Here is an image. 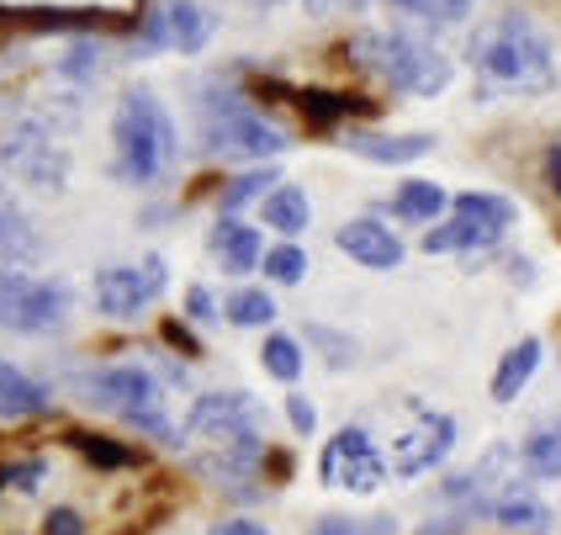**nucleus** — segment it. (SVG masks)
Wrapping results in <instances>:
<instances>
[{"instance_id":"obj_34","label":"nucleus","mask_w":561,"mask_h":535,"mask_svg":"<svg viewBox=\"0 0 561 535\" xmlns=\"http://www.w3.org/2000/svg\"><path fill=\"white\" fill-rule=\"evenodd\" d=\"M69 441L80 445L85 456H91L95 467H133L138 456L127 451V445H117V441H106V435H69Z\"/></svg>"},{"instance_id":"obj_17","label":"nucleus","mask_w":561,"mask_h":535,"mask_svg":"<svg viewBox=\"0 0 561 535\" xmlns=\"http://www.w3.org/2000/svg\"><path fill=\"white\" fill-rule=\"evenodd\" d=\"M503 244V228L477 223L467 213H445V218L424 234V254H488Z\"/></svg>"},{"instance_id":"obj_2","label":"nucleus","mask_w":561,"mask_h":535,"mask_svg":"<svg viewBox=\"0 0 561 535\" xmlns=\"http://www.w3.org/2000/svg\"><path fill=\"white\" fill-rule=\"evenodd\" d=\"M191 133L202 155L228 159V164H271L291 149V133L276 117H265L233 80H207L191 95Z\"/></svg>"},{"instance_id":"obj_40","label":"nucleus","mask_w":561,"mask_h":535,"mask_svg":"<svg viewBox=\"0 0 561 535\" xmlns=\"http://www.w3.org/2000/svg\"><path fill=\"white\" fill-rule=\"evenodd\" d=\"M344 5H355V0H302V11H308L312 22H329V16H340Z\"/></svg>"},{"instance_id":"obj_11","label":"nucleus","mask_w":561,"mask_h":535,"mask_svg":"<svg viewBox=\"0 0 561 535\" xmlns=\"http://www.w3.org/2000/svg\"><path fill=\"white\" fill-rule=\"evenodd\" d=\"M164 286H170L164 254H144L138 265H101L91 282L95 314L112 318V323H133L164 297Z\"/></svg>"},{"instance_id":"obj_27","label":"nucleus","mask_w":561,"mask_h":535,"mask_svg":"<svg viewBox=\"0 0 561 535\" xmlns=\"http://www.w3.org/2000/svg\"><path fill=\"white\" fill-rule=\"evenodd\" d=\"M381 5L408 16L413 27H461L477 0H381Z\"/></svg>"},{"instance_id":"obj_23","label":"nucleus","mask_w":561,"mask_h":535,"mask_svg":"<svg viewBox=\"0 0 561 535\" xmlns=\"http://www.w3.org/2000/svg\"><path fill=\"white\" fill-rule=\"evenodd\" d=\"M106 54H112V48H106V37H69L54 69H59L64 86H75V91H91L95 80L106 75Z\"/></svg>"},{"instance_id":"obj_43","label":"nucleus","mask_w":561,"mask_h":535,"mask_svg":"<svg viewBox=\"0 0 561 535\" xmlns=\"http://www.w3.org/2000/svg\"><path fill=\"white\" fill-rule=\"evenodd\" d=\"M244 5H250L254 16H276V11L286 5V0H244Z\"/></svg>"},{"instance_id":"obj_13","label":"nucleus","mask_w":561,"mask_h":535,"mask_svg":"<svg viewBox=\"0 0 561 535\" xmlns=\"http://www.w3.org/2000/svg\"><path fill=\"white\" fill-rule=\"evenodd\" d=\"M334 244H340L355 265H366V271H398L408 260L403 234H398L387 218H376V213L340 223V228H334Z\"/></svg>"},{"instance_id":"obj_37","label":"nucleus","mask_w":561,"mask_h":535,"mask_svg":"<svg viewBox=\"0 0 561 535\" xmlns=\"http://www.w3.org/2000/svg\"><path fill=\"white\" fill-rule=\"evenodd\" d=\"M286 424L308 441L312 430H318V409H312V398L308 392H286Z\"/></svg>"},{"instance_id":"obj_25","label":"nucleus","mask_w":561,"mask_h":535,"mask_svg":"<svg viewBox=\"0 0 561 535\" xmlns=\"http://www.w3.org/2000/svg\"><path fill=\"white\" fill-rule=\"evenodd\" d=\"M276 181H280V175L271 170V164H244V170H239V175H233V181L218 191L222 218H239L244 207H260V196L276 186Z\"/></svg>"},{"instance_id":"obj_31","label":"nucleus","mask_w":561,"mask_h":535,"mask_svg":"<svg viewBox=\"0 0 561 535\" xmlns=\"http://www.w3.org/2000/svg\"><path fill=\"white\" fill-rule=\"evenodd\" d=\"M32 254H37V234L27 213L11 196H0V260H32Z\"/></svg>"},{"instance_id":"obj_1","label":"nucleus","mask_w":561,"mask_h":535,"mask_svg":"<svg viewBox=\"0 0 561 535\" xmlns=\"http://www.w3.org/2000/svg\"><path fill=\"white\" fill-rule=\"evenodd\" d=\"M467 64L482 95H551L557 91V48L525 11H503L471 32Z\"/></svg>"},{"instance_id":"obj_30","label":"nucleus","mask_w":561,"mask_h":535,"mask_svg":"<svg viewBox=\"0 0 561 535\" xmlns=\"http://www.w3.org/2000/svg\"><path fill=\"white\" fill-rule=\"evenodd\" d=\"M450 213H467V218L477 223H493V228H514V218H519V207L503 196V191H461L456 202H450Z\"/></svg>"},{"instance_id":"obj_20","label":"nucleus","mask_w":561,"mask_h":535,"mask_svg":"<svg viewBox=\"0 0 561 535\" xmlns=\"http://www.w3.org/2000/svg\"><path fill=\"white\" fill-rule=\"evenodd\" d=\"M308 223H312V202L302 186L276 181V186L260 196V228H271L280 239H297V234H308Z\"/></svg>"},{"instance_id":"obj_14","label":"nucleus","mask_w":561,"mask_h":535,"mask_svg":"<svg viewBox=\"0 0 561 535\" xmlns=\"http://www.w3.org/2000/svg\"><path fill=\"white\" fill-rule=\"evenodd\" d=\"M482 520H493L508 535H551V504L530 488V477H508L499 493L482 504Z\"/></svg>"},{"instance_id":"obj_4","label":"nucleus","mask_w":561,"mask_h":535,"mask_svg":"<svg viewBox=\"0 0 561 535\" xmlns=\"http://www.w3.org/2000/svg\"><path fill=\"white\" fill-rule=\"evenodd\" d=\"M344 59L366 80L387 86L392 95H408V101H430L456 80L450 54L413 27H360L344 43Z\"/></svg>"},{"instance_id":"obj_6","label":"nucleus","mask_w":561,"mask_h":535,"mask_svg":"<svg viewBox=\"0 0 561 535\" xmlns=\"http://www.w3.org/2000/svg\"><path fill=\"white\" fill-rule=\"evenodd\" d=\"M75 318V286L59 276H37L22 265H0V334L48 340Z\"/></svg>"},{"instance_id":"obj_3","label":"nucleus","mask_w":561,"mask_h":535,"mask_svg":"<svg viewBox=\"0 0 561 535\" xmlns=\"http://www.w3.org/2000/svg\"><path fill=\"white\" fill-rule=\"evenodd\" d=\"M181 164V127L149 86H127L112 112V175L133 191H159Z\"/></svg>"},{"instance_id":"obj_15","label":"nucleus","mask_w":561,"mask_h":535,"mask_svg":"<svg viewBox=\"0 0 561 535\" xmlns=\"http://www.w3.org/2000/svg\"><path fill=\"white\" fill-rule=\"evenodd\" d=\"M344 149L371 164H413V159L435 155V133H381V127H350Z\"/></svg>"},{"instance_id":"obj_29","label":"nucleus","mask_w":561,"mask_h":535,"mask_svg":"<svg viewBox=\"0 0 561 535\" xmlns=\"http://www.w3.org/2000/svg\"><path fill=\"white\" fill-rule=\"evenodd\" d=\"M260 271H265V282L271 286H302L308 282V254H302L297 239H280V244H265Z\"/></svg>"},{"instance_id":"obj_8","label":"nucleus","mask_w":561,"mask_h":535,"mask_svg":"<svg viewBox=\"0 0 561 535\" xmlns=\"http://www.w3.org/2000/svg\"><path fill=\"white\" fill-rule=\"evenodd\" d=\"M265 409L254 392H196L186 419H181V441H202V451H222V445H265Z\"/></svg>"},{"instance_id":"obj_22","label":"nucleus","mask_w":561,"mask_h":535,"mask_svg":"<svg viewBox=\"0 0 561 535\" xmlns=\"http://www.w3.org/2000/svg\"><path fill=\"white\" fill-rule=\"evenodd\" d=\"M445 213H450V196H445V186L430 181V175H408V181H398V191H392V218L439 223Z\"/></svg>"},{"instance_id":"obj_32","label":"nucleus","mask_w":561,"mask_h":535,"mask_svg":"<svg viewBox=\"0 0 561 535\" xmlns=\"http://www.w3.org/2000/svg\"><path fill=\"white\" fill-rule=\"evenodd\" d=\"M297 340H312V345L323 350V361H329L334 372H350V366H355V355H360V345H355L350 334H340V329H329V323H308Z\"/></svg>"},{"instance_id":"obj_18","label":"nucleus","mask_w":561,"mask_h":535,"mask_svg":"<svg viewBox=\"0 0 561 535\" xmlns=\"http://www.w3.org/2000/svg\"><path fill=\"white\" fill-rule=\"evenodd\" d=\"M540 361H546V340H540V334H525L519 345L503 350L499 366H493V382H488L493 403H514V398H519V392H525V387L535 382Z\"/></svg>"},{"instance_id":"obj_28","label":"nucleus","mask_w":561,"mask_h":535,"mask_svg":"<svg viewBox=\"0 0 561 535\" xmlns=\"http://www.w3.org/2000/svg\"><path fill=\"white\" fill-rule=\"evenodd\" d=\"M297 106L308 112L312 123H340V117H366V112L376 117V106L366 95H344V91H302Z\"/></svg>"},{"instance_id":"obj_35","label":"nucleus","mask_w":561,"mask_h":535,"mask_svg":"<svg viewBox=\"0 0 561 535\" xmlns=\"http://www.w3.org/2000/svg\"><path fill=\"white\" fill-rule=\"evenodd\" d=\"M186 318L191 323H202V329H213V323L222 318L218 292H213V286H202V282H191L186 286Z\"/></svg>"},{"instance_id":"obj_19","label":"nucleus","mask_w":561,"mask_h":535,"mask_svg":"<svg viewBox=\"0 0 561 535\" xmlns=\"http://www.w3.org/2000/svg\"><path fill=\"white\" fill-rule=\"evenodd\" d=\"M48 403H54L48 382L27 377L22 366H11V361L0 355V424H16V419H32V413H48Z\"/></svg>"},{"instance_id":"obj_16","label":"nucleus","mask_w":561,"mask_h":535,"mask_svg":"<svg viewBox=\"0 0 561 535\" xmlns=\"http://www.w3.org/2000/svg\"><path fill=\"white\" fill-rule=\"evenodd\" d=\"M207 244L228 276H250V271H260V254H265V228H254L250 218H218Z\"/></svg>"},{"instance_id":"obj_7","label":"nucleus","mask_w":561,"mask_h":535,"mask_svg":"<svg viewBox=\"0 0 561 535\" xmlns=\"http://www.w3.org/2000/svg\"><path fill=\"white\" fill-rule=\"evenodd\" d=\"M0 175L32 196H64L69 186V144L43 117H16L0 133Z\"/></svg>"},{"instance_id":"obj_36","label":"nucleus","mask_w":561,"mask_h":535,"mask_svg":"<svg viewBox=\"0 0 561 535\" xmlns=\"http://www.w3.org/2000/svg\"><path fill=\"white\" fill-rule=\"evenodd\" d=\"M43 535H91V525H85V514L75 504H54L43 514Z\"/></svg>"},{"instance_id":"obj_44","label":"nucleus","mask_w":561,"mask_h":535,"mask_svg":"<svg viewBox=\"0 0 561 535\" xmlns=\"http://www.w3.org/2000/svg\"><path fill=\"white\" fill-rule=\"evenodd\" d=\"M0 196H5V175H0Z\"/></svg>"},{"instance_id":"obj_33","label":"nucleus","mask_w":561,"mask_h":535,"mask_svg":"<svg viewBox=\"0 0 561 535\" xmlns=\"http://www.w3.org/2000/svg\"><path fill=\"white\" fill-rule=\"evenodd\" d=\"M48 477V456H27V462H11L0 467V488H16V493H37Z\"/></svg>"},{"instance_id":"obj_12","label":"nucleus","mask_w":561,"mask_h":535,"mask_svg":"<svg viewBox=\"0 0 561 535\" xmlns=\"http://www.w3.org/2000/svg\"><path fill=\"white\" fill-rule=\"evenodd\" d=\"M218 11L207 0H154L138 16V48L144 54H202L218 37Z\"/></svg>"},{"instance_id":"obj_41","label":"nucleus","mask_w":561,"mask_h":535,"mask_svg":"<svg viewBox=\"0 0 561 535\" xmlns=\"http://www.w3.org/2000/svg\"><path fill=\"white\" fill-rule=\"evenodd\" d=\"M546 186L561 196V138L551 144V149H546Z\"/></svg>"},{"instance_id":"obj_38","label":"nucleus","mask_w":561,"mask_h":535,"mask_svg":"<svg viewBox=\"0 0 561 535\" xmlns=\"http://www.w3.org/2000/svg\"><path fill=\"white\" fill-rule=\"evenodd\" d=\"M471 531V514L467 509H445V514H435L430 525H419L413 535H467Z\"/></svg>"},{"instance_id":"obj_21","label":"nucleus","mask_w":561,"mask_h":535,"mask_svg":"<svg viewBox=\"0 0 561 535\" xmlns=\"http://www.w3.org/2000/svg\"><path fill=\"white\" fill-rule=\"evenodd\" d=\"M514 462H519V473L530 477V482H561V419L535 424L530 435L519 441Z\"/></svg>"},{"instance_id":"obj_24","label":"nucleus","mask_w":561,"mask_h":535,"mask_svg":"<svg viewBox=\"0 0 561 535\" xmlns=\"http://www.w3.org/2000/svg\"><path fill=\"white\" fill-rule=\"evenodd\" d=\"M260 366H265V377L271 382H291L302 377V366H308V345L291 334V329H271L265 334V345H260Z\"/></svg>"},{"instance_id":"obj_10","label":"nucleus","mask_w":561,"mask_h":535,"mask_svg":"<svg viewBox=\"0 0 561 535\" xmlns=\"http://www.w3.org/2000/svg\"><path fill=\"white\" fill-rule=\"evenodd\" d=\"M381 451H387L392 477L413 482V477L445 467V456L456 451V419L430 409V403H408V419L392 430V441L381 445Z\"/></svg>"},{"instance_id":"obj_39","label":"nucleus","mask_w":561,"mask_h":535,"mask_svg":"<svg viewBox=\"0 0 561 535\" xmlns=\"http://www.w3.org/2000/svg\"><path fill=\"white\" fill-rule=\"evenodd\" d=\"M308 535H371L366 520H350V514H329V520H312ZM376 535H392V531H376Z\"/></svg>"},{"instance_id":"obj_5","label":"nucleus","mask_w":561,"mask_h":535,"mask_svg":"<svg viewBox=\"0 0 561 535\" xmlns=\"http://www.w3.org/2000/svg\"><path fill=\"white\" fill-rule=\"evenodd\" d=\"M80 387L91 392V403L112 409L123 424H133L138 435H154V441H164V445H186L181 441V424L170 419L164 382H159V372H149L144 361H106V366L85 372Z\"/></svg>"},{"instance_id":"obj_9","label":"nucleus","mask_w":561,"mask_h":535,"mask_svg":"<svg viewBox=\"0 0 561 535\" xmlns=\"http://www.w3.org/2000/svg\"><path fill=\"white\" fill-rule=\"evenodd\" d=\"M318 477H323V488L371 499L392 482V467H387V451L366 424H340L318 451Z\"/></svg>"},{"instance_id":"obj_42","label":"nucleus","mask_w":561,"mask_h":535,"mask_svg":"<svg viewBox=\"0 0 561 535\" xmlns=\"http://www.w3.org/2000/svg\"><path fill=\"white\" fill-rule=\"evenodd\" d=\"M222 535H271L260 520H250V514H233L228 525H222Z\"/></svg>"},{"instance_id":"obj_26","label":"nucleus","mask_w":561,"mask_h":535,"mask_svg":"<svg viewBox=\"0 0 561 535\" xmlns=\"http://www.w3.org/2000/svg\"><path fill=\"white\" fill-rule=\"evenodd\" d=\"M276 292L271 286H239L228 303H222V318L233 323V329H271L276 323Z\"/></svg>"}]
</instances>
